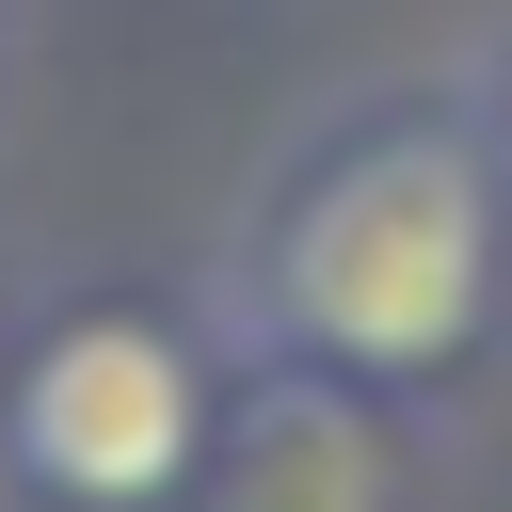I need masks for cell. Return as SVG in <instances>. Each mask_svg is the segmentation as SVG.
<instances>
[{
	"label": "cell",
	"mask_w": 512,
	"mask_h": 512,
	"mask_svg": "<svg viewBox=\"0 0 512 512\" xmlns=\"http://www.w3.org/2000/svg\"><path fill=\"white\" fill-rule=\"evenodd\" d=\"M240 352L336 368L432 432H464L512 384V208L464 112V64H400L320 96L192 256Z\"/></svg>",
	"instance_id": "1"
},
{
	"label": "cell",
	"mask_w": 512,
	"mask_h": 512,
	"mask_svg": "<svg viewBox=\"0 0 512 512\" xmlns=\"http://www.w3.org/2000/svg\"><path fill=\"white\" fill-rule=\"evenodd\" d=\"M240 368L208 272H48L0 352V512H192Z\"/></svg>",
	"instance_id": "2"
},
{
	"label": "cell",
	"mask_w": 512,
	"mask_h": 512,
	"mask_svg": "<svg viewBox=\"0 0 512 512\" xmlns=\"http://www.w3.org/2000/svg\"><path fill=\"white\" fill-rule=\"evenodd\" d=\"M192 512H464V464L432 416L336 384V368H240V416H224V464Z\"/></svg>",
	"instance_id": "3"
},
{
	"label": "cell",
	"mask_w": 512,
	"mask_h": 512,
	"mask_svg": "<svg viewBox=\"0 0 512 512\" xmlns=\"http://www.w3.org/2000/svg\"><path fill=\"white\" fill-rule=\"evenodd\" d=\"M448 64H464V112H480V160H496V208H512V16H480Z\"/></svg>",
	"instance_id": "4"
},
{
	"label": "cell",
	"mask_w": 512,
	"mask_h": 512,
	"mask_svg": "<svg viewBox=\"0 0 512 512\" xmlns=\"http://www.w3.org/2000/svg\"><path fill=\"white\" fill-rule=\"evenodd\" d=\"M16 80H32V0H0V144H16Z\"/></svg>",
	"instance_id": "5"
},
{
	"label": "cell",
	"mask_w": 512,
	"mask_h": 512,
	"mask_svg": "<svg viewBox=\"0 0 512 512\" xmlns=\"http://www.w3.org/2000/svg\"><path fill=\"white\" fill-rule=\"evenodd\" d=\"M32 288H48V272H32L16 240H0V352H16V320H32Z\"/></svg>",
	"instance_id": "6"
}]
</instances>
